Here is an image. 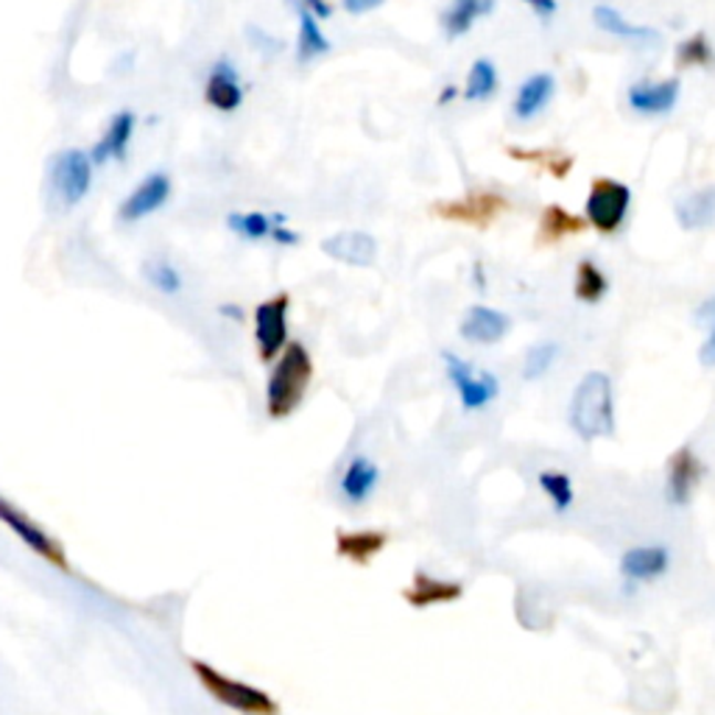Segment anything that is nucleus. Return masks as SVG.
<instances>
[{
	"label": "nucleus",
	"mask_w": 715,
	"mask_h": 715,
	"mask_svg": "<svg viewBox=\"0 0 715 715\" xmlns=\"http://www.w3.org/2000/svg\"><path fill=\"white\" fill-rule=\"evenodd\" d=\"M288 294H277L272 299L261 302L254 311V341H257V353L261 361H274L285 349L288 341Z\"/></svg>",
	"instance_id": "obj_6"
},
{
	"label": "nucleus",
	"mask_w": 715,
	"mask_h": 715,
	"mask_svg": "<svg viewBox=\"0 0 715 715\" xmlns=\"http://www.w3.org/2000/svg\"><path fill=\"white\" fill-rule=\"evenodd\" d=\"M528 7L539 14V18H550L556 12V0H526Z\"/></svg>",
	"instance_id": "obj_39"
},
{
	"label": "nucleus",
	"mask_w": 715,
	"mask_h": 715,
	"mask_svg": "<svg viewBox=\"0 0 715 715\" xmlns=\"http://www.w3.org/2000/svg\"><path fill=\"white\" fill-rule=\"evenodd\" d=\"M378 467L369 462L367 455H355L353 462L347 464V470H344L341 495L347 497L349 503H364L372 495L375 486H378Z\"/></svg>",
	"instance_id": "obj_21"
},
{
	"label": "nucleus",
	"mask_w": 715,
	"mask_h": 715,
	"mask_svg": "<svg viewBox=\"0 0 715 715\" xmlns=\"http://www.w3.org/2000/svg\"><path fill=\"white\" fill-rule=\"evenodd\" d=\"M327 51H330V42L322 34L314 14L299 12V40H296V56H299V62H311L316 56L327 54Z\"/></svg>",
	"instance_id": "obj_26"
},
{
	"label": "nucleus",
	"mask_w": 715,
	"mask_h": 715,
	"mask_svg": "<svg viewBox=\"0 0 715 715\" xmlns=\"http://www.w3.org/2000/svg\"><path fill=\"white\" fill-rule=\"evenodd\" d=\"M492 9V0H455L453 7L444 12V31L450 36H462L475 23V18Z\"/></svg>",
	"instance_id": "obj_25"
},
{
	"label": "nucleus",
	"mask_w": 715,
	"mask_h": 715,
	"mask_svg": "<svg viewBox=\"0 0 715 715\" xmlns=\"http://www.w3.org/2000/svg\"><path fill=\"white\" fill-rule=\"evenodd\" d=\"M0 523L12 528L14 537L23 539V543L29 545V548L34 550L40 559H45L48 565H54V568H60V570H67V554H65V548H62L60 539L51 537L45 528L36 526V523L25 515L23 508H18L12 501H7L3 495H0Z\"/></svg>",
	"instance_id": "obj_5"
},
{
	"label": "nucleus",
	"mask_w": 715,
	"mask_h": 715,
	"mask_svg": "<svg viewBox=\"0 0 715 715\" xmlns=\"http://www.w3.org/2000/svg\"><path fill=\"white\" fill-rule=\"evenodd\" d=\"M383 3L386 0H344L347 12H353V14H364V12H369V9L383 7Z\"/></svg>",
	"instance_id": "obj_36"
},
{
	"label": "nucleus",
	"mask_w": 715,
	"mask_h": 715,
	"mask_svg": "<svg viewBox=\"0 0 715 715\" xmlns=\"http://www.w3.org/2000/svg\"><path fill=\"white\" fill-rule=\"evenodd\" d=\"M464 596L462 581L453 579H437L428 576L425 570H417L411 585L402 590V598L411 609H425V607H442V603H453Z\"/></svg>",
	"instance_id": "obj_12"
},
{
	"label": "nucleus",
	"mask_w": 715,
	"mask_h": 715,
	"mask_svg": "<svg viewBox=\"0 0 715 715\" xmlns=\"http://www.w3.org/2000/svg\"><path fill=\"white\" fill-rule=\"evenodd\" d=\"M556 355H559V347H556V344H534V347L526 353V364H523V375H526V380L543 378V375L550 369V364L556 361Z\"/></svg>",
	"instance_id": "obj_33"
},
{
	"label": "nucleus",
	"mask_w": 715,
	"mask_h": 715,
	"mask_svg": "<svg viewBox=\"0 0 715 715\" xmlns=\"http://www.w3.org/2000/svg\"><path fill=\"white\" fill-rule=\"evenodd\" d=\"M702 316L713 322V333H709V338L704 341L702 353H698V361H702L704 367H715V299H709L707 305H704Z\"/></svg>",
	"instance_id": "obj_34"
},
{
	"label": "nucleus",
	"mask_w": 715,
	"mask_h": 715,
	"mask_svg": "<svg viewBox=\"0 0 715 715\" xmlns=\"http://www.w3.org/2000/svg\"><path fill=\"white\" fill-rule=\"evenodd\" d=\"M570 425L585 442L616 433V397L607 375L590 372L581 378L570 400Z\"/></svg>",
	"instance_id": "obj_1"
},
{
	"label": "nucleus",
	"mask_w": 715,
	"mask_h": 715,
	"mask_svg": "<svg viewBox=\"0 0 715 715\" xmlns=\"http://www.w3.org/2000/svg\"><path fill=\"white\" fill-rule=\"evenodd\" d=\"M671 565V556L665 548L645 545V548H632L621 559V576L627 581H654L665 576Z\"/></svg>",
	"instance_id": "obj_18"
},
{
	"label": "nucleus",
	"mask_w": 715,
	"mask_h": 715,
	"mask_svg": "<svg viewBox=\"0 0 715 715\" xmlns=\"http://www.w3.org/2000/svg\"><path fill=\"white\" fill-rule=\"evenodd\" d=\"M539 490L550 497V503H554V508L559 515L574 506V481L565 473H554V470L539 473Z\"/></svg>",
	"instance_id": "obj_29"
},
{
	"label": "nucleus",
	"mask_w": 715,
	"mask_h": 715,
	"mask_svg": "<svg viewBox=\"0 0 715 715\" xmlns=\"http://www.w3.org/2000/svg\"><path fill=\"white\" fill-rule=\"evenodd\" d=\"M680 101V82L669 78V82L656 84H634L629 87V107L638 109L643 115H665L676 107Z\"/></svg>",
	"instance_id": "obj_16"
},
{
	"label": "nucleus",
	"mask_w": 715,
	"mask_h": 715,
	"mask_svg": "<svg viewBox=\"0 0 715 715\" xmlns=\"http://www.w3.org/2000/svg\"><path fill=\"white\" fill-rule=\"evenodd\" d=\"M135 124H137V118L132 113L115 115V118L109 120L104 137L95 143L93 155H90L93 166H101V162H109V160H126L132 135H135Z\"/></svg>",
	"instance_id": "obj_17"
},
{
	"label": "nucleus",
	"mask_w": 715,
	"mask_h": 715,
	"mask_svg": "<svg viewBox=\"0 0 715 715\" xmlns=\"http://www.w3.org/2000/svg\"><path fill=\"white\" fill-rule=\"evenodd\" d=\"M495 87H497L495 65H492L490 60L475 62V65L470 67L467 90H464V95H467L470 101H484V98H490L492 93H495Z\"/></svg>",
	"instance_id": "obj_31"
},
{
	"label": "nucleus",
	"mask_w": 715,
	"mask_h": 715,
	"mask_svg": "<svg viewBox=\"0 0 715 715\" xmlns=\"http://www.w3.org/2000/svg\"><path fill=\"white\" fill-rule=\"evenodd\" d=\"M592 18H596L598 29L607 31V34H612V36H618V40L632 42V45L651 48L660 42V31L649 29V25H632L621 12H618V9L598 7L596 12H592Z\"/></svg>",
	"instance_id": "obj_20"
},
{
	"label": "nucleus",
	"mask_w": 715,
	"mask_h": 715,
	"mask_svg": "<svg viewBox=\"0 0 715 715\" xmlns=\"http://www.w3.org/2000/svg\"><path fill=\"white\" fill-rule=\"evenodd\" d=\"M296 9L314 14V18H330L333 14V7L327 0H296Z\"/></svg>",
	"instance_id": "obj_35"
},
{
	"label": "nucleus",
	"mask_w": 715,
	"mask_h": 715,
	"mask_svg": "<svg viewBox=\"0 0 715 715\" xmlns=\"http://www.w3.org/2000/svg\"><path fill=\"white\" fill-rule=\"evenodd\" d=\"M587 221L579 219V215H570L568 210L559 208V204H548L543 210V219H539V235H543V243L561 241L565 235H579L585 232Z\"/></svg>",
	"instance_id": "obj_24"
},
{
	"label": "nucleus",
	"mask_w": 715,
	"mask_h": 715,
	"mask_svg": "<svg viewBox=\"0 0 715 715\" xmlns=\"http://www.w3.org/2000/svg\"><path fill=\"white\" fill-rule=\"evenodd\" d=\"M632 204V190L616 179H596L587 196V221L603 235H612L623 224Z\"/></svg>",
	"instance_id": "obj_4"
},
{
	"label": "nucleus",
	"mask_w": 715,
	"mask_h": 715,
	"mask_svg": "<svg viewBox=\"0 0 715 715\" xmlns=\"http://www.w3.org/2000/svg\"><path fill=\"white\" fill-rule=\"evenodd\" d=\"M386 545H389V534L380 532V528H364V532L338 528L336 532V554L353 565H361V568L372 565V559Z\"/></svg>",
	"instance_id": "obj_14"
},
{
	"label": "nucleus",
	"mask_w": 715,
	"mask_h": 715,
	"mask_svg": "<svg viewBox=\"0 0 715 715\" xmlns=\"http://www.w3.org/2000/svg\"><path fill=\"white\" fill-rule=\"evenodd\" d=\"M227 227H230L235 235L249 238V241H261V238H272V230L277 224H274L272 215L266 213H230Z\"/></svg>",
	"instance_id": "obj_27"
},
{
	"label": "nucleus",
	"mask_w": 715,
	"mask_h": 715,
	"mask_svg": "<svg viewBox=\"0 0 715 715\" xmlns=\"http://www.w3.org/2000/svg\"><path fill=\"white\" fill-rule=\"evenodd\" d=\"M54 188L67 208L78 204L93 188V160L82 148H67L54 160Z\"/></svg>",
	"instance_id": "obj_7"
},
{
	"label": "nucleus",
	"mask_w": 715,
	"mask_h": 715,
	"mask_svg": "<svg viewBox=\"0 0 715 715\" xmlns=\"http://www.w3.org/2000/svg\"><path fill=\"white\" fill-rule=\"evenodd\" d=\"M143 274H146L148 283L155 285L157 291H162V294H179V291H182V274H179L171 263L148 261Z\"/></svg>",
	"instance_id": "obj_32"
},
{
	"label": "nucleus",
	"mask_w": 715,
	"mask_h": 715,
	"mask_svg": "<svg viewBox=\"0 0 715 715\" xmlns=\"http://www.w3.org/2000/svg\"><path fill=\"white\" fill-rule=\"evenodd\" d=\"M444 367H448V378L453 380L455 391L462 397V406L467 411L484 408L497 397V380L490 372H475L464 358L453 353H444Z\"/></svg>",
	"instance_id": "obj_8"
},
{
	"label": "nucleus",
	"mask_w": 715,
	"mask_h": 715,
	"mask_svg": "<svg viewBox=\"0 0 715 715\" xmlns=\"http://www.w3.org/2000/svg\"><path fill=\"white\" fill-rule=\"evenodd\" d=\"M190 671L196 674V680L201 682V687L210 693L219 704L235 709L241 715H280V704L269 696L261 687L246 685L241 680L221 674L213 665L201 660H190Z\"/></svg>",
	"instance_id": "obj_3"
},
{
	"label": "nucleus",
	"mask_w": 715,
	"mask_h": 715,
	"mask_svg": "<svg viewBox=\"0 0 715 715\" xmlns=\"http://www.w3.org/2000/svg\"><path fill=\"white\" fill-rule=\"evenodd\" d=\"M204 101L219 113H235L243 104V87L238 82V71L227 60L215 62L204 87Z\"/></svg>",
	"instance_id": "obj_15"
},
{
	"label": "nucleus",
	"mask_w": 715,
	"mask_h": 715,
	"mask_svg": "<svg viewBox=\"0 0 715 715\" xmlns=\"http://www.w3.org/2000/svg\"><path fill=\"white\" fill-rule=\"evenodd\" d=\"M704 462L693 453L691 448H680L669 459V481H665V497L674 506H685L691 503L693 492L698 490L704 479Z\"/></svg>",
	"instance_id": "obj_10"
},
{
	"label": "nucleus",
	"mask_w": 715,
	"mask_h": 715,
	"mask_svg": "<svg viewBox=\"0 0 715 715\" xmlns=\"http://www.w3.org/2000/svg\"><path fill=\"white\" fill-rule=\"evenodd\" d=\"M322 252L330 254L333 261L347 266H372L378 243L367 232H338V235L322 241Z\"/></svg>",
	"instance_id": "obj_13"
},
{
	"label": "nucleus",
	"mask_w": 715,
	"mask_h": 715,
	"mask_svg": "<svg viewBox=\"0 0 715 715\" xmlns=\"http://www.w3.org/2000/svg\"><path fill=\"white\" fill-rule=\"evenodd\" d=\"M168 196H171V179L166 174H151L124 199L118 210L120 221H140L157 213L168 201Z\"/></svg>",
	"instance_id": "obj_11"
},
{
	"label": "nucleus",
	"mask_w": 715,
	"mask_h": 715,
	"mask_svg": "<svg viewBox=\"0 0 715 715\" xmlns=\"http://www.w3.org/2000/svg\"><path fill=\"white\" fill-rule=\"evenodd\" d=\"M676 221L685 230H704L715 224V188L696 190L676 204Z\"/></svg>",
	"instance_id": "obj_23"
},
{
	"label": "nucleus",
	"mask_w": 715,
	"mask_h": 715,
	"mask_svg": "<svg viewBox=\"0 0 715 715\" xmlns=\"http://www.w3.org/2000/svg\"><path fill=\"white\" fill-rule=\"evenodd\" d=\"M272 238L277 243H285V246H294V243H299V235H296V232H291V230H285L283 224H277L272 230Z\"/></svg>",
	"instance_id": "obj_37"
},
{
	"label": "nucleus",
	"mask_w": 715,
	"mask_h": 715,
	"mask_svg": "<svg viewBox=\"0 0 715 715\" xmlns=\"http://www.w3.org/2000/svg\"><path fill=\"white\" fill-rule=\"evenodd\" d=\"M455 95H459V90H455V87H444L442 95H439V104H450V101H453Z\"/></svg>",
	"instance_id": "obj_40"
},
{
	"label": "nucleus",
	"mask_w": 715,
	"mask_h": 715,
	"mask_svg": "<svg viewBox=\"0 0 715 715\" xmlns=\"http://www.w3.org/2000/svg\"><path fill=\"white\" fill-rule=\"evenodd\" d=\"M607 288L609 283L601 269L592 261H581L579 269H576V296L581 302H598L607 294Z\"/></svg>",
	"instance_id": "obj_28"
},
{
	"label": "nucleus",
	"mask_w": 715,
	"mask_h": 715,
	"mask_svg": "<svg viewBox=\"0 0 715 715\" xmlns=\"http://www.w3.org/2000/svg\"><path fill=\"white\" fill-rule=\"evenodd\" d=\"M508 333V316L501 311L475 305L467 311L462 322V336L473 344H497Z\"/></svg>",
	"instance_id": "obj_19"
},
{
	"label": "nucleus",
	"mask_w": 715,
	"mask_h": 715,
	"mask_svg": "<svg viewBox=\"0 0 715 715\" xmlns=\"http://www.w3.org/2000/svg\"><path fill=\"white\" fill-rule=\"evenodd\" d=\"M249 40H252L254 45L266 48V51H277V48H280L277 40H269V36L263 34V31H257V29H249Z\"/></svg>",
	"instance_id": "obj_38"
},
{
	"label": "nucleus",
	"mask_w": 715,
	"mask_h": 715,
	"mask_svg": "<svg viewBox=\"0 0 715 715\" xmlns=\"http://www.w3.org/2000/svg\"><path fill=\"white\" fill-rule=\"evenodd\" d=\"M221 314L232 316V319H241V308H232V305H224V308H221Z\"/></svg>",
	"instance_id": "obj_41"
},
{
	"label": "nucleus",
	"mask_w": 715,
	"mask_h": 715,
	"mask_svg": "<svg viewBox=\"0 0 715 715\" xmlns=\"http://www.w3.org/2000/svg\"><path fill=\"white\" fill-rule=\"evenodd\" d=\"M554 90H556V82L550 73H534V76L523 84L521 93H517V98H515L517 118L528 120V118H534V115L543 113V109L548 107V101H550V95H554Z\"/></svg>",
	"instance_id": "obj_22"
},
{
	"label": "nucleus",
	"mask_w": 715,
	"mask_h": 715,
	"mask_svg": "<svg viewBox=\"0 0 715 715\" xmlns=\"http://www.w3.org/2000/svg\"><path fill=\"white\" fill-rule=\"evenodd\" d=\"M506 199L497 193H490V190H475V193H470L467 199L462 201H442V204H437V213L442 215V219H450V221H464V224H475V227H486L492 219H497V215L506 210Z\"/></svg>",
	"instance_id": "obj_9"
},
{
	"label": "nucleus",
	"mask_w": 715,
	"mask_h": 715,
	"mask_svg": "<svg viewBox=\"0 0 715 715\" xmlns=\"http://www.w3.org/2000/svg\"><path fill=\"white\" fill-rule=\"evenodd\" d=\"M311 378H314V361L308 349L302 344H285L277 367L272 369V378L266 386V411L272 420H285L305 400Z\"/></svg>",
	"instance_id": "obj_2"
},
{
	"label": "nucleus",
	"mask_w": 715,
	"mask_h": 715,
	"mask_svg": "<svg viewBox=\"0 0 715 715\" xmlns=\"http://www.w3.org/2000/svg\"><path fill=\"white\" fill-rule=\"evenodd\" d=\"M713 62L715 54L704 34L687 36V40L680 42V48H676V65L682 67H709Z\"/></svg>",
	"instance_id": "obj_30"
}]
</instances>
